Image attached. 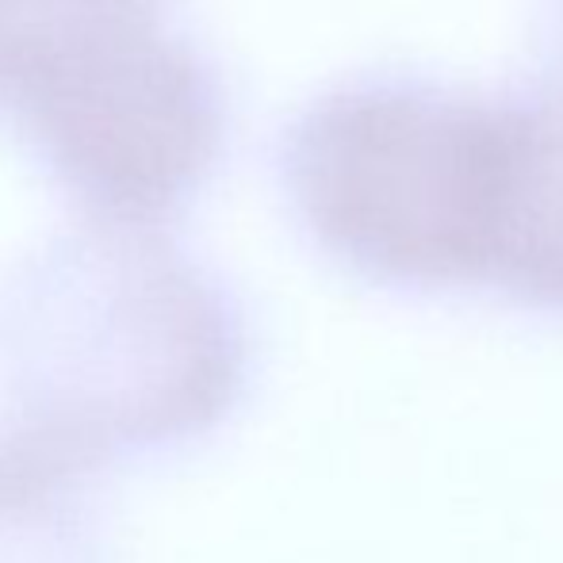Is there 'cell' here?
Returning a JSON list of instances; mask_svg holds the SVG:
<instances>
[{"mask_svg": "<svg viewBox=\"0 0 563 563\" xmlns=\"http://www.w3.org/2000/svg\"><path fill=\"white\" fill-rule=\"evenodd\" d=\"M245 356L227 288L150 227L51 242L0 296L12 433L74 467L211 430L242 395Z\"/></svg>", "mask_w": 563, "mask_h": 563, "instance_id": "cell-1", "label": "cell"}, {"mask_svg": "<svg viewBox=\"0 0 563 563\" xmlns=\"http://www.w3.org/2000/svg\"><path fill=\"white\" fill-rule=\"evenodd\" d=\"M518 173V97L415 74L319 92L280 139V177L311 238L395 291H495Z\"/></svg>", "mask_w": 563, "mask_h": 563, "instance_id": "cell-2", "label": "cell"}, {"mask_svg": "<svg viewBox=\"0 0 563 563\" xmlns=\"http://www.w3.org/2000/svg\"><path fill=\"white\" fill-rule=\"evenodd\" d=\"M77 472L15 433L0 441V563H89V529L69 487Z\"/></svg>", "mask_w": 563, "mask_h": 563, "instance_id": "cell-4", "label": "cell"}, {"mask_svg": "<svg viewBox=\"0 0 563 563\" xmlns=\"http://www.w3.org/2000/svg\"><path fill=\"white\" fill-rule=\"evenodd\" d=\"M0 112L97 223L123 227L192 200L227 139L216 66L150 0H85L8 35Z\"/></svg>", "mask_w": 563, "mask_h": 563, "instance_id": "cell-3", "label": "cell"}, {"mask_svg": "<svg viewBox=\"0 0 563 563\" xmlns=\"http://www.w3.org/2000/svg\"><path fill=\"white\" fill-rule=\"evenodd\" d=\"M38 4H51V0H0V23L20 12H31V8H38Z\"/></svg>", "mask_w": 563, "mask_h": 563, "instance_id": "cell-5", "label": "cell"}]
</instances>
